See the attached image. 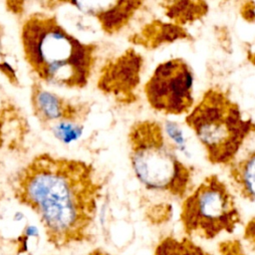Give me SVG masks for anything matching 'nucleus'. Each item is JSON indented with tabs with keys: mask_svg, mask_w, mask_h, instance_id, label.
Instances as JSON below:
<instances>
[{
	"mask_svg": "<svg viewBox=\"0 0 255 255\" xmlns=\"http://www.w3.org/2000/svg\"><path fill=\"white\" fill-rule=\"evenodd\" d=\"M240 13L247 22H255V2H244Z\"/></svg>",
	"mask_w": 255,
	"mask_h": 255,
	"instance_id": "18",
	"label": "nucleus"
},
{
	"mask_svg": "<svg viewBox=\"0 0 255 255\" xmlns=\"http://www.w3.org/2000/svg\"><path fill=\"white\" fill-rule=\"evenodd\" d=\"M30 102L34 116L43 126H52L60 122L81 123L90 113L85 103H74L45 88L38 80L31 86Z\"/></svg>",
	"mask_w": 255,
	"mask_h": 255,
	"instance_id": "8",
	"label": "nucleus"
},
{
	"mask_svg": "<svg viewBox=\"0 0 255 255\" xmlns=\"http://www.w3.org/2000/svg\"><path fill=\"white\" fill-rule=\"evenodd\" d=\"M105 180L81 159L42 152L16 174V200L39 219L47 241L63 249L92 241Z\"/></svg>",
	"mask_w": 255,
	"mask_h": 255,
	"instance_id": "1",
	"label": "nucleus"
},
{
	"mask_svg": "<svg viewBox=\"0 0 255 255\" xmlns=\"http://www.w3.org/2000/svg\"><path fill=\"white\" fill-rule=\"evenodd\" d=\"M20 42L24 59L39 82L66 89L88 85L98 47L68 32L57 16L31 13L22 23Z\"/></svg>",
	"mask_w": 255,
	"mask_h": 255,
	"instance_id": "2",
	"label": "nucleus"
},
{
	"mask_svg": "<svg viewBox=\"0 0 255 255\" xmlns=\"http://www.w3.org/2000/svg\"><path fill=\"white\" fill-rule=\"evenodd\" d=\"M4 35V32H3V28L0 24V57H3V44H2V37Z\"/></svg>",
	"mask_w": 255,
	"mask_h": 255,
	"instance_id": "21",
	"label": "nucleus"
},
{
	"mask_svg": "<svg viewBox=\"0 0 255 255\" xmlns=\"http://www.w3.org/2000/svg\"><path fill=\"white\" fill-rule=\"evenodd\" d=\"M86 255H115V254H113V253H111V252H109V251H107V250H105L101 247H98V248H95V249L91 250Z\"/></svg>",
	"mask_w": 255,
	"mask_h": 255,
	"instance_id": "19",
	"label": "nucleus"
},
{
	"mask_svg": "<svg viewBox=\"0 0 255 255\" xmlns=\"http://www.w3.org/2000/svg\"><path fill=\"white\" fill-rule=\"evenodd\" d=\"M80 11L93 16L99 22L101 29L108 35L122 31L128 25L134 14L140 9L142 1H90L66 2Z\"/></svg>",
	"mask_w": 255,
	"mask_h": 255,
	"instance_id": "9",
	"label": "nucleus"
},
{
	"mask_svg": "<svg viewBox=\"0 0 255 255\" xmlns=\"http://www.w3.org/2000/svg\"><path fill=\"white\" fill-rule=\"evenodd\" d=\"M185 124L204 148L207 160L215 165H230L255 123L244 117L239 105L223 89H207L185 116Z\"/></svg>",
	"mask_w": 255,
	"mask_h": 255,
	"instance_id": "3",
	"label": "nucleus"
},
{
	"mask_svg": "<svg viewBox=\"0 0 255 255\" xmlns=\"http://www.w3.org/2000/svg\"><path fill=\"white\" fill-rule=\"evenodd\" d=\"M247 60L255 66V51H249L247 54Z\"/></svg>",
	"mask_w": 255,
	"mask_h": 255,
	"instance_id": "20",
	"label": "nucleus"
},
{
	"mask_svg": "<svg viewBox=\"0 0 255 255\" xmlns=\"http://www.w3.org/2000/svg\"><path fill=\"white\" fill-rule=\"evenodd\" d=\"M240 242L228 241L221 243V252L223 255H246L241 248Z\"/></svg>",
	"mask_w": 255,
	"mask_h": 255,
	"instance_id": "16",
	"label": "nucleus"
},
{
	"mask_svg": "<svg viewBox=\"0 0 255 255\" xmlns=\"http://www.w3.org/2000/svg\"><path fill=\"white\" fill-rule=\"evenodd\" d=\"M153 255H212L189 237L167 235L156 244Z\"/></svg>",
	"mask_w": 255,
	"mask_h": 255,
	"instance_id": "13",
	"label": "nucleus"
},
{
	"mask_svg": "<svg viewBox=\"0 0 255 255\" xmlns=\"http://www.w3.org/2000/svg\"><path fill=\"white\" fill-rule=\"evenodd\" d=\"M229 177L242 198L255 201V148L229 165Z\"/></svg>",
	"mask_w": 255,
	"mask_h": 255,
	"instance_id": "11",
	"label": "nucleus"
},
{
	"mask_svg": "<svg viewBox=\"0 0 255 255\" xmlns=\"http://www.w3.org/2000/svg\"><path fill=\"white\" fill-rule=\"evenodd\" d=\"M143 58L134 48L108 60L101 68L97 80L98 89L121 104H132L137 100Z\"/></svg>",
	"mask_w": 255,
	"mask_h": 255,
	"instance_id": "7",
	"label": "nucleus"
},
{
	"mask_svg": "<svg viewBox=\"0 0 255 255\" xmlns=\"http://www.w3.org/2000/svg\"><path fill=\"white\" fill-rule=\"evenodd\" d=\"M243 239L248 243L255 255V217H252L244 227Z\"/></svg>",
	"mask_w": 255,
	"mask_h": 255,
	"instance_id": "15",
	"label": "nucleus"
},
{
	"mask_svg": "<svg viewBox=\"0 0 255 255\" xmlns=\"http://www.w3.org/2000/svg\"><path fill=\"white\" fill-rule=\"evenodd\" d=\"M149 107L163 115H187L194 106L193 74L181 58L159 63L143 86Z\"/></svg>",
	"mask_w": 255,
	"mask_h": 255,
	"instance_id": "6",
	"label": "nucleus"
},
{
	"mask_svg": "<svg viewBox=\"0 0 255 255\" xmlns=\"http://www.w3.org/2000/svg\"><path fill=\"white\" fill-rule=\"evenodd\" d=\"M179 218L187 237L205 240L232 233L241 222L233 194L216 174L206 176L186 195Z\"/></svg>",
	"mask_w": 255,
	"mask_h": 255,
	"instance_id": "5",
	"label": "nucleus"
},
{
	"mask_svg": "<svg viewBox=\"0 0 255 255\" xmlns=\"http://www.w3.org/2000/svg\"><path fill=\"white\" fill-rule=\"evenodd\" d=\"M0 73L14 86H18V78L16 71L7 61H0Z\"/></svg>",
	"mask_w": 255,
	"mask_h": 255,
	"instance_id": "17",
	"label": "nucleus"
},
{
	"mask_svg": "<svg viewBox=\"0 0 255 255\" xmlns=\"http://www.w3.org/2000/svg\"><path fill=\"white\" fill-rule=\"evenodd\" d=\"M51 127V131L56 138L63 143H71L81 137L84 131V126L81 123L60 122Z\"/></svg>",
	"mask_w": 255,
	"mask_h": 255,
	"instance_id": "14",
	"label": "nucleus"
},
{
	"mask_svg": "<svg viewBox=\"0 0 255 255\" xmlns=\"http://www.w3.org/2000/svg\"><path fill=\"white\" fill-rule=\"evenodd\" d=\"M192 37L187 30L172 22H163L159 19L145 23L137 32L133 33L128 41L134 46H140L147 50L170 44L178 40H189Z\"/></svg>",
	"mask_w": 255,
	"mask_h": 255,
	"instance_id": "10",
	"label": "nucleus"
},
{
	"mask_svg": "<svg viewBox=\"0 0 255 255\" xmlns=\"http://www.w3.org/2000/svg\"><path fill=\"white\" fill-rule=\"evenodd\" d=\"M160 5L170 22L182 27L203 18L209 9L204 1H164Z\"/></svg>",
	"mask_w": 255,
	"mask_h": 255,
	"instance_id": "12",
	"label": "nucleus"
},
{
	"mask_svg": "<svg viewBox=\"0 0 255 255\" xmlns=\"http://www.w3.org/2000/svg\"><path fill=\"white\" fill-rule=\"evenodd\" d=\"M128 141L132 171L146 189L179 199L186 197L192 169L179 159L158 122L149 119L134 122Z\"/></svg>",
	"mask_w": 255,
	"mask_h": 255,
	"instance_id": "4",
	"label": "nucleus"
}]
</instances>
